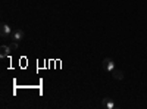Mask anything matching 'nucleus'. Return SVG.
<instances>
[{
	"mask_svg": "<svg viewBox=\"0 0 147 109\" xmlns=\"http://www.w3.org/2000/svg\"><path fill=\"white\" fill-rule=\"evenodd\" d=\"M112 77L115 78V80H118V81H121V80H124V77H125V74H124V71H121V69H113L112 71Z\"/></svg>",
	"mask_w": 147,
	"mask_h": 109,
	"instance_id": "obj_4",
	"label": "nucleus"
},
{
	"mask_svg": "<svg viewBox=\"0 0 147 109\" xmlns=\"http://www.w3.org/2000/svg\"><path fill=\"white\" fill-rule=\"evenodd\" d=\"M12 28H10V25H7V24H2V27H0V35H2V39H9V37H12Z\"/></svg>",
	"mask_w": 147,
	"mask_h": 109,
	"instance_id": "obj_1",
	"label": "nucleus"
},
{
	"mask_svg": "<svg viewBox=\"0 0 147 109\" xmlns=\"http://www.w3.org/2000/svg\"><path fill=\"white\" fill-rule=\"evenodd\" d=\"M102 64H103V69L107 71V72H112L115 69V62H113V59H110V58H105Z\"/></svg>",
	"mask_w": 147,
	"mask_h": 109,
	"instance_id": "obj_2",
	"label": "nucleus"
},
{
	"mask_svg": "<svg viewBox=\"0 0 147 109\" xmlns=\"http://www.w3.org/2000/svg\"><path fill=\"white\" fill-rule=\"evenodd\" d=\"M9 47H10V50H12V52L18 50V47H19V41H15V40H12V41L9 43Z\"/></svg>",
	"mask_w": 147,
	"mask_h": 109,
	"instance_id": "obj_7",
	"label": "nucleus"
},
{
	"mask_svg": "<svg viewBox=\"0 0 147 109\" xmlns=\"http://www.w3.org/2000/svg\"><path fill=\"white\" fill-rule=\"evenodd\" d=\"M10 52H12V50H10L9 44H7V46H5V44H3L2 47H0V56H2V58H6Z\"/></svg>",
	"mask_w": 147,
	"mask_h": 109,
	"instance_id": "obj_6",
	"label": "nucleus"
},
{
	"mask_svg": "<svg viewBox=\"0 0 147 109\" xmlns=\"http://www.w3.org/2000/svg\"><path fill=\"white\" fill-rule=\"evenodd\" d=\"M102 106L103 108H107V109H112V108H115V103L112 102V99H110V97H105L102 100Z\"/></svg>",
	"mask_w": 147,
	"mask_h": 109,
	"instance_id": "obj_5",
	"label": "nucleus"
},
{
	"mask_svg": "<svg viewBox=\"0 0 147 109\" xmlns=\"http://www.w3.org/2000/svg\"><path fill=\"white\" fill-rule=\"evenodd\" d=\"M24 37H25V32L22 30H15L12 32V40H15V41H21V40H24Z\"/></svg>",
	"mask_w": 147,
	"mask_h": 109,
	"instance_id": "obj_3",
	"label": "nucleus"
}]
</instances>
